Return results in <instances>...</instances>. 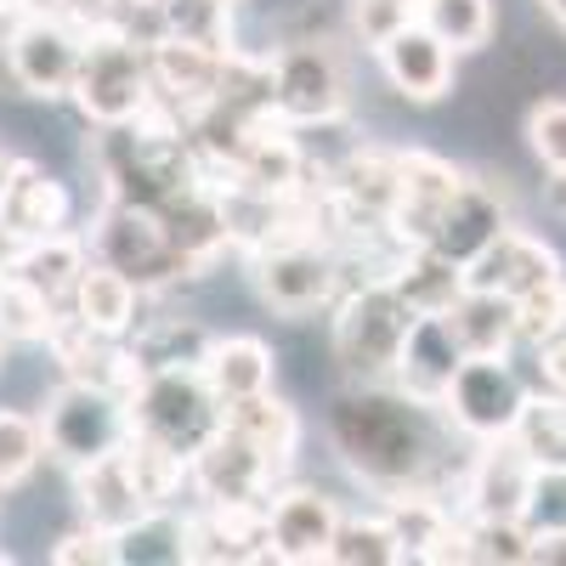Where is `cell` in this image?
Here are the masks:
<instances>
[{"label": "cell", "instance_id": "38", "mask_svg": "<svg viewBox=\"0 0 566 566\" xmlns=\"http://www.w3.org/2000/svg\"><path fill=\"white\" fill-rule=\"evenodd\" d=\"M522 522H527L533 533L566 527V464H538L533 499H527V515H522Z\"/></svg>", "mask_w": 566, "mask_h": 566}, {"label": "cell", "instance_id": "26", "mask_svg": "<svg viewBox=\"0 0 566 566\" xmlns=\"http://www.w3.org/2000/svg\"><path fill=\"white\" fill-rule=\"evenodd\" d=\"M80 266H85V244L69 239V232H45V239H29V244L12 250V266L7 272L18 283H29V290H40L52 306H63L74 295Z\"/></svg>", "mask_w": 566, "mask_h": 566}, {"label": "cell", "instance_id": "6", "mask_svg": "<svg viewBox=\"0 0 566 566\" xmlns=\"http://www.w3.org/2000/svg\"><path fill=\"white\" fill-rule=\"evenodd\" d=\"M40 431H45V453H57L69 464H91L130 437L125 397L85 380H63L40 408Z\"/></svg>", "mask_w": 566, "mask_h": 566}, {"label": "cell", "instance_id": "42", "mask_svg": "<svg viewBox=\"0 0 566 566\" xmlns=\"http://www.w3.org/2000/svg\"><path fill=\"white\" fill-rule=\"evenodd\" d=\"M538 374H544V386L566 397V328H555L549 340H538Z\"/></svg>", "mask_w": 566, "mask_h": 566}, {"label": "cell", "instance_id": "50", "mask_svg": "<svg viewBox=\"0 0 566 566\" xmlns=\"http://www.w3.org/2000/svg\"><path fill=\"white\" fill-rule=\"evenodd\" d=\"M0 346H7V340H0Z\"/></svg>", "mask_w": 566, "mask_h": 566}, {"label": "cell", "instance_id": "40", "mask_svg": "<svg viewBox=\"0 0 566 566\" xmlns=\"http://www.w3.org/2000/svg\"><path fill=\"white\" fill-rule=\"evenodd\" d=\"M52 560H57V566H85V560L108 566V560H125V538L108 533V527H91V522H85L80 533H69V538L52 544Z\"/></svg>", "mask_w": 566, "mask_h": 566}, {"label": "cell", "instance_id": "15", "mask_svg": "<svg viewBox=\"0 0 566 566\" xmlns=\"http://www.w3.org/2000/svg\"><path fill=\"white\" fill-rule=\"evenodd\" d=\"M69 221V187L45 176L34 159H0V232L18 244L63 232Z\"/></svg>", "mask_w": 566, "mask_h": 566}, {"label": "cell", "instance_id": "22", "mask_svg": "<svg viewBox=\"0 0 566 566\" xmlns=\"http://www.w3.org/2000/svg\"><path fill=\"white\" fill-rule=\"evenodd\" d=\"M136 306H142V290H136L125 272H114V266L97 261V255L80 266L74 295H69V312H74L80 323H91V328H103V335L119 340V335H130V328H136Z\"/></svg>", "mask_w": 566, "mask_h": 566}, {"label": "cell", "instance_id": "25", "mask_svg": "<svg viewBox=\"0 0 566 566\" xmlns=\"http://www.w3.org/2000/svg\"><path fill=\"white\" fill-rule=\"evenodd\" d=\"M199 374L221 402H244L255 391H272V352L255 335H227V340H210Z\"/></svg>", "mask_w": 566, "mask_h": 566}, {"label": "cell", "instance_id": "5", "mask_svg": "<svg viewBox=\"0 0 566 566\" xmlns=\"http://www.w3.org/2000/svg\"><path fill=\"white\" fill-rule=\"evenodd\" d=\"M91 255L108 261L114 272H125L142 295L170 290L181 277H199V266L176 250V239L165 232V221L154 210H136V205H119V199H108L97 227H91Z\"/></svg>", "mask_w": 566, "mask_h": 566}, {"label": "cell", "instance_id": "31", "mask_svg": "<svg viewBox=\"0 0 566 566\" xmlns=\"http://www.w3.org/2000/svg\"><path fill=\"white\" fill-rule=\"evenodd\" d=\"M154 18L176 40L210 45V52H232V0H159Z\"/></svg>", "mask_w": 566, "mask_h": 566}, {"label": "cell", "instance_id": "11", "mask_svg": "<svg viewBox=\"0 0 566 566\" xmlns=\"http://www.w3.org/2000/svg\"><path fill=\"white\" fill-rule=\"evenodd\" d=\"M533 476H538V459L522 448V437H493L476 442V453L464 459V476H459V504L464 515H527L533 499Z\"/></svg>", "mask_w": 566, "mask_h": 566}, {"label": "cell", "instance_id": "41", "mask_svg": "<svg viewBox=\"0 0 566 566\" xmlns=\"http://www.w3.org/2000/svg\"><path fill=\"white\" fill-rule=\"evenodd\" d=\"M515 328H522V340H549L555 328H566V301H560V283H549V290H533L515 301Z\"/></svg>", "mask_w": 566, "mask_h": 566}, {"label": "cell", "instance_id": "20", "mask_svg": "<svg viewBox=\"0 0 566 566\" xmlns=\"http://www.w3.org/2000/svg\"><path fill=\"white\" fill-rule=\"evenodd\" d=\"M459 363H464V352L453 340L448 317L442 312H419L413 328H408V340H402V352H397L391 386H402L408 397H424V402H442V391H448Z\"/></svg>", "mask_w": 566, "mask_h": 566}, {"label": "cell", "instance_id": "49", "mask_svg": "<svg viewBox=\"0 0 566 566\" xmlns=\"http://www.w3.org/2000/svg\"><path fill=\"white\" fill-rule=\"evenodd\" d=\"M560 301H566V277H560Z\"/></svg>", "mask_w": 566, "mask_h": 566}, {"label": "cell", "instance_id": "33", "mask_svg": "<svg viewBox=\"0 0 566 566\" xmlns=\"http://www.w3.org/2000/svg\"><path fill=\"white\" fill-rule=\"evenodd\" d=\"M335 566H397L408 560L402 555V538L386 515H368V522H346L340 515V533H335V549H328Z\"/></svg>", "mask_w": 566, "mask_h": 566}, {"label": "cell", "instance_id": "23", "mask_svg": "<svg viewBox=\"0 0 566 566\" xmlns=\"http://www.w3.org/2000/svg\"><path fill=\"white\" fill-rule=\"evenodd\" d=\"M442 317H448L464 357H510V346L522 340V328H515V301H504L493 290H470L464 283V295Z\"/></svg>", "mask_w": 566, "mask_h": 566}, {"label": "cell", "instance_id": "10", "mask_svg": "<svg viewBox=\"0 0 566 566\" xmlns=\"http://www.w3.org/2000/svg\"><path fill=\"white\" fill-rule=\"evenodd\" d=\"M80 45H85V23H74L63 12H29L7 34V69L29 97H69Z\"/></svg>", "mask_w": 566, "mask_h": 566}, {"label": "cell", "instance_id": "47", "mask_svg": "<svg viewBox=\"0 0 566 566\" xmlns=\"http://www.w3.org/2000/svg\"><path fill=\"white\" fill-rule=\"evenodd\" d=\"M555 199H560V210H566V176H555Z\"/></svg>", "mask_w": 566, "mask_h": 566}, {"label": "cell", "instance_id": "36", "mask_svg": "<svg viewBox=\"0 0 566 566\" xmlns=\"http://www.w3.org/2000/svg\"><path fill=\"white\" fill-rule=\"evenodd\" d=\"M45 459V431L29 413H0V488H18Z\"/></svg>", "mask_w": 566, "mask_h": 566}, {"label": "cell", "instance_id": "44", "mask_svg": "<svg viewBox=\"0 0 566 566\" xmlns=\"http://www.w3.org/2000/svg\"><path fill=\"white\" fill-rule=\"evenodd\" d=\"M114 7H125V12H154L159 0H114Z\"/></svg>", "mask_w": 566, "mask_h": 566}, {"label": "cell", "instance_id": "3", "mask_svg": "<svg viewBox=\"0 0 566 566\" xmlns=\"http://www.w3.org/2000/svg\"><path fill=\"white\" fill-rule=\"evenodd\" d=\"M148 91H154L148 45H136V34L125 23H91L85 45H80L74 85H69L80 114L97 130L103 125H130L142 114V103H148Z\"/></svg>", "mask_w": 566, "mask_h": 566}, {"label": "cell", "instance_id": "24", "mask_svg": "<svg viewBox=\"0 0 566 566\" xmlns=\"http://www.w3.org/2000/svg\"><path fill=\"white\" fill-rule=\"evenodd\" d=\"M386 283L413 312H448L464 295V266L431 244H402V255L386 261Z\"/></svg>", "mask_w": 566, "mask_h": 566}, {"label": "cell", "instance_id": "13", "mask_svg": "<svg viewBox=\"0 0 566 566\" xmlns=\"http://www.w3.org/2000/svg\"><path fill=\"white\" fill-rule=\"evenodd\" d=\"M510 227V216H504V199L493 193L488 181H476V176H464L453 193L442 199V210L431 216V227H424V239L419 244H431V250H442L448 261H459V266H470L476 261L499 232Z\"/></svg>", "mask_w": 566, "mask_h": 566}, {"label": "cell", "instance_id": "45", "mask_svg": "<svg viewBox=\"0 0 566 566\" xmlns=\"http://www.w3.org/2000/svg\"><path fill=\"white\" fill-rule=\"evenodd\" d=\"M23 7H29V0H0V23H7V18H18Z\"/></svg>", "mask_w": 566, "mask_h": 566}, {"label": "cell", "instance_id": "37", "mask_svg": "<svg viewBox=\"0 0 566 566\" xmlns=\"http://www.w3.org/2000/svg\"><path fill=\"white\" fill-rule=\"evenodd\" d=\"M413 18H419V0H352V29L368 52H380V45L397 29H408Z\"/></svg>", "mask_w": 566, "mask_h": 566}, {"label": "cell", "instance_id": "46", "mask_svg": "<svg viewBox=\"0 0 566 566\" xmlns=\"http://www.w3.org/2000/svg\"><path fill=\"white\" fill-rule=\"evenodd\" d=\"M544 12H549V18H555V23L566 29V0H544Z\"/></svg>", "mask_w": 566, "mask_h": 566}, {"label": "cell", "instance_id": "48", "mask_svg": "<svg viewBox=\"0 0 566 566\" xmlns=\"http://www.w3.org/2000/svg\"><path fill=\"white\" fill-rule=\"evenodd\" d=\"M45 7H74V0H45Z\"/></svg>", "mask_w": 566, "mask_h": 566}, {"label": "cell", "instance_id": "34", "mask_svg": "<svg viewBox=\"0 0 566 566\" xmlns=\"http://www.w3.org/2000/svg\"><path fill=\"white\" fill-rule=\"evenodd\" d=\"M63 306H52L40 290L18 283L12 272H0V340H45Z\"/></svg>", "mask_w": 566, "mask_h": 566}, {"label": "cell", "instance_id": "43", "mask_svg": "<svg viewBox=\"0 0 566 566\" xmlns=\"http://www.w3.org/2000/svg\"><path fill=\"white\" fill-rule=\"evenodd\" d=\"M533 560H544V566H566V527H555V533H533Z\"/></svg>", "mask_w": 566, "mask_h": 566}, {"label": "cell", "instance_id": "9", "mask_svg": "<svg viewBox=\"0 0 566 566\" xmlns=\"http://www.w3.org/2000/svg\"><path fill=\"white\" fill-rule=\"evenodd\" d=\"M346 114V69L328 45L306 40L272 57V119L277 125H328Z\"/></svg>", "mask_w": 566, "mask_h": 566}, {"label": "cell", "instance_id": "2", "mask_svg": "<svg viewBox=\"0 0 566 566\" xmlns=\"http://www.w3.org/2000/svg\"><path fill=\"white\" fill-rule=\"evenodd\" d=\"M125 419L130 431L193 459L227 424V402L205 386L199 368H142L136 386L125 391Z\"/></svg>", "mask_w": 566, "mask_h": 566}, {"label": "cell", "instance_id": "14", "mask_svg": "<svg viewBox=\"0 0 566 566\" xmlns=\"http://www.w3.org/2000/svg\"><path fill=\"white\" fill-rule=\"evenodd\" d=\"M566 272H560V255L544 244V239H533V232H515V227H504L499 239L464 266V283L470 290H493V295H504V301H522V295H533V290H549V283H560Z\"/></svg>", "mask_w": 566, "mask_h": 566}, {"label": "cell", "instance_id": "39", "mask_svg": "<svg viewBox=\"0 0 566 566\" xmlns=\"http://www.w3.org/2000/svg\"><path fill=\"white\" fill-rule=\"evenodd\" d=\"M527 142H533V154H538L555 176H566V103H560V97H544V103L527 114Z\"/></svg>", "mask_w": 566, "mask_h": 566}, {"label": "cell", "instance_id": "32", "mask_svg": "<svg viewBox=\"0 0 566 566\" xmlns=\"http://www.w3.org/2000/svg\"><path fill=\"white\" fill-rule=\"evenodd\" d=\"M419 23L453 52H476L493 34V0H419Z\"/></svg>", "mask_w": 566, "mask_h": 566}, {"label": "cell", "instance_id": "28", "mask_svg": "<svg viewBox=\"0 0 566 566\" xmlns=\"http://www.w3.org/2000/svg\"><path fill=\"white\" fill-rule=\"evenodd\" d=\"M119 453H125V470H130L142 504H148L154 515H165V510L176 504V493L187 488V459H181L176 448L154 442V437H142V431H130V437L119 442Z\"/></svg>", "mask_w": 566, "mask_h": 566}, {"label": "cell", "instance_id": "17", "mask_svg": "<svg viewBox=\"0 0 566 566\" xmlns=\"http://www.w3.org/2000/svg\"><path fill=\"white\" fill-rule=\"evenodd\" d=\"M45 346H52V357L63 363L69 380H85V386H103V391H130L136 386V357L125 346H114V335H103V328L80 323L74 312H57L52 335H45Z\"/></svg>", "mask_w": 566, "mask_h": 566}, {"label": "cell", "instance_id": "1", "mask_svg": "<svg viewBox=\"0 0 566 566\" xmlns=\"http://www.w3.org/2000/svg\"><path fill=\"white\" fill-rule=\"evenodd\" d=\"M328 442L374 493L448 499V413L391 380H352L328 408Z\"/></svg>", "mask_w": 566, "mask_h": 566}, {"label": "cell", "instance_id": "4", "mask_svg": "<svg viewBox=\"0 0 566 566\" xmlns=\"http://www.w3.org/2000/svg\"><path fill=\"white\" fill-rule=\"evenodd\" d=\"M413 306L391 290L386 277L352 283L335 306V357L346 363L352 380H391L397 352L413 328Z\"/></svg>", "mask_w": 566, "mask_h": 566}, {"label": "cell", "instance_id": "30", "mask_svg": "<svg viewBox=\"0 0 566 566\" xmlns=\"http://www.w3.org/2000/svg\"><path fill=\"white\" fill-rule=\"evenodd\" d=\"M464 533V560H488V566H527L533 560V527L515 515H459Z\"/></svg>", "mask_w": 566, "mask_h": 566}, {"label": "cell", "instance_id": "8", "mask_svg": "<svg viewBox=\"0 0 566 566\" xmlns=\"http://www.w3.org/2000/svg\"><path fill=\"white\" fill-rule=\"evenodd\" d=\"M527 408V391L522 380L510 374L504 357H464L453 368V380L442 391V413L459 437L470 442H493V437H510L515 419Z\"/></svg>", "mask_w": 566, "mask_h": 566}, {"label": "cell", "instance_id": "29", "mask_svg": "<svg viewBox=\"0 0 566 566\" xmlns=\"http://www.w3.org/2000/svg\"><path fill=\"white\" fill-rule=\"evenodd\" d=\"M210 328L193 323V317H159V323H142L136 328V368H199L205 352H210Z\"/></svg>", "mask_w": 566, "mask_h": 566}, {"label": "cell", "instance_id": "19", "mask_svg": "<svg viewBox=\"0 0 566 566\" xmlns=\"http://www.w3.org/2000/svg\"><path fill=\"white\" fill-rule=\"evenodd\" d=\"M74 493H80V510H85V522L91 527H108V533H136V527H148L159 522V515L142 504L136 482H130V470H125V453H103V459H91V464H74Z\"/></svg>", "mask_w": 566, "mask_h": 566}, {"label": "cell", "instance_id": "18", "mask_svg": "<svg viewBox=\"0 0 566 566\" xmlns=\"http://www.w3.org/2000/svg\"><path fill=\"white\" fill-rule=\"evenodd\" d=\"M374 57H380L386 80L402 91L408 103H437V97H448V85H453V45H442L419 18L408 29H397Z\"/></svg>", "mask_w": 566, "mask_h": 566}, {"label": "cell", "instance_id": "27", "mask_svg": "<svg viewBox=\"0 0 566 566\" xmlns=\"http://www.w3.org/2000/svg\"><path fill=\"white\" fill-rule=\"evenodd\" d=\"M227 424L239 437H250L277 470L290 464L295 448H301V413L283 402V397H272V391H255L244 402H227Z\"/></svg>", "mask_w": 566, "mask_h": 566}, {"label": "cell", "instance_id": "16", "mask_svg": "<svg viewBox=\"0 0 566 566\" xmlns=\"http://www.w3.org/2000/svg\"><path fill=\"white\" fill-rule=\"evenodd\" d=\"M335 533H340V504L328 499V493L290 488V493H277V504H266L272 560H295V566L328 560V549H335Z\"/></svg>", "mask_w": 566, "mask_h": 566}, {"label": "cell", "instance_id": "35", "mask_svg": "<svg viewBox=\"0 0 566 566\" xmlns=\"http://www.w3.org/2000/svg\"><path fill=\"white\" fill-rule=\"evenodd\" d=\"M515 437L538 464H566V397H527L522 419H515Z\"/></svg>", "mask_w": 566, "mask_h": 566}, {"label": "cell", "instance_id": "21", "mask_svg": "<svg viewBox=\"0 0 566 566\" xmlns=\"http://www.w3.org/2000/svg\"><path fill=\"white\" fill-rule=\"evenodd\" d=\"M221 63L227 52H210V45H193V40H176V34H154L148 40V74H154V91L170 103H181L187 114H199L216 85H221Z\"/></svg>", "mask_w": 566, "mask_h": 566}, {"label": "cell", "instance_id": "7", "mask_svg": "<svg viewBox=\"0 0 566 566\" xmlns=\"http://www.w3.org/2000/svg\"><path fill=\"white\" fill-rule=\"evenodd\" d=\"M340 255L317 239H290V244H261L250 250V277L255 295L277 317H312L340 295Z\"/></svg>", "mask_w": 566, "mask_h": 566}, {"label": "cell", "instance_id": "12", "mask_svg": "<svg viewBox=\"0 0 566 566\" xmlns=\"http://www.w3.org/2000/svg\"><path fill=\"white\" fill-rule=\"evenodd\" d=\"M272 476H277V464L250 437L232 431V424H221V431L193 459H187V482H193V493L205 504H221V510H232V504H266Z\"/></svg>", "mask_w": 566, "mask_h": 566}]
</instances>
